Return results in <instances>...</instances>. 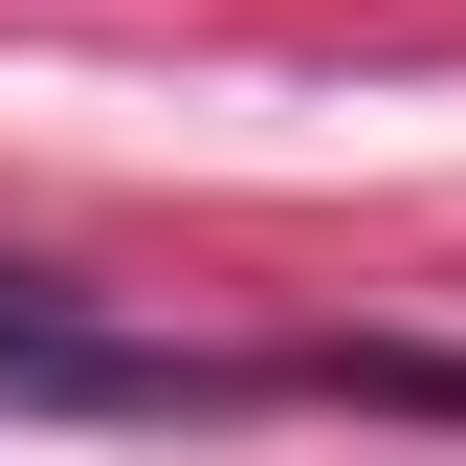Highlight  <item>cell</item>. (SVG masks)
<instances>
[{
    "label": "cell",
    "instance_id": "6da1fadb",
    "mask_svg": "<svg viewBox=\"0 0 466 466\" xmlns=\"http://www.w3.org/2000/svg\"><path fill=\"white\" fill-rule=\"evenodd\" d=\"M311 378H356V400H422V422H466V356H311Z\"/></svg>",
    "mask_w": 466,
    "mask_h": 466
}]
</instances>
